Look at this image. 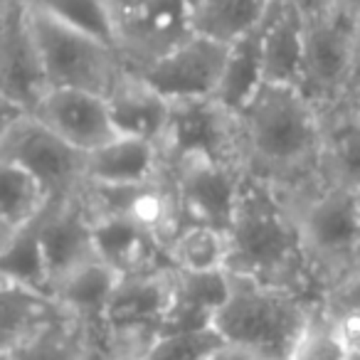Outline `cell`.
<instances>
[{"mask_svg": "<svg viewBox=\"0 0 360 360\" xmlns=\"http://www.w3.org/2000/svg\"><path fill=\"white\" fill-rule=\"evenodd\" d=\"M242 165L294 195L321 175V111L296 86L262 84L237 111Z\"/></svg>", "mask_w": 360, "mask_h": 360, "instance_id": "1", "label": "cell"}, {"mask_svg": "<svg viewBox=\"0 0 360 360\" xmlns=\"http://www.w3.org/2000/svg\"><path fill=\"white\" fill-rule=\"evenodd\" d=\"M230 240L232 257L227 271L321 301L289 195L247 170L230 225Z\"/></svg>", "mask_w": 360, "mask_h": 360, "instance_id": "2", "label": "cell"}, {"mask_svg": "<svg viewBox=\"0 0 360 360\" xmlns=\"http://www.w3.org/2000/svg\"><path fill=\"white\" fill-rule=\"evenodd\" d=\"M227 274L230 296L215 321L217 333L227 345L262 360H289L319 311V299L232 271Z\"/></svg>", "mask_w": 360, "mask_h": 360, "instance_id": "3", "label": "cell"}, {"mask_svg": "<svg viewBox=\"0 0 360 360\" xmlns=\"http://www.w3.org/2000/svg\"><path fill=\"white\" fill-rule=\"evenodd\" d=\"M321 296L358 271L360 193L319 175L289 195Z\"/></svg>", "mask_w": 360, "mask_h": 360, "instance_id": "4", "label": "cell"}, {"mask_svg": "<svg viewBox=\"0 0 360 360\" xmlns=\"http://www.w3.org/2000/svg\"><path fill=\"white\" fill-rule=\"evenodd\" d=\"M30 18L52 89L65 86L109 94L114 82L126 70L119 50L111 42L65 25L32 6Z\"/></svg>", "mask_w": 360, "mask_h": 360, "instance_id": "5", "label": "cell"}, {"mask_svg": "<svg viewBox=\"0 0 360 360\" xmlns=\"http://www.w3.org/2000/svg\"><path fill=\"white\" fill-rule=\"evenodd\" d=\"M0 160L35 175L55 202L77 198L86 183V153L47 129L35 114L3 121Z\"/></svg>", "mask_w": 360, "mask_h": 360, "instance_id": "6", "label": "cell"}, {"mask_svg": "<svg viewBox=\"0 0 360 360\" xmlns=\"http://www.w3.org/2000/svg\"><path fill=\"white\" fill-rule=\"evenodd\" d=\"M360 52L355 45V18L335 11L306 22V52L301 94L319 111L348 99L358 86Z\"/></svg>", "mask_w": 360, "mask_h": 360, "instance_id": "7", "label": "cell"}, {"mask_svg": "<svg viewBox=\"0 0 360 360\" xmlns=\"http://www.w3.org/2000/svg\"><path fill=\"white\" fill-rule=\"evenodd\" d=\"M158 148L165 168L186 158H205L245 168L237 111L225 106L217 96L170 99L168 126Z\"/></svg>", "mask_w": 360, "mask_h": 360, "instance_id": "8", "label": "cell"}, {"mask_svg": "<svg viewBox=\"0 0 360 360\" xmlns=\"http://www.w3.org/2000/svg\"><path fill=\"white\" fill-rule=\"evenodd\" d=\"M27 0H0V101L32 114L50 91Z\"/></svg>", "mask_w": 360, "mask_h": 360, "instance_id": "9", "label": "cell"}, {"mask_svg": "<svg viewBox=\"0 0 360 360\" xmlns=\"http://www.w3.org/2000/svg\"><path fill=\"white\" fill-rule=\"evenodd\" d=\"M79 198L91 217H121V220L136 222L153 237H158L165 250L186 225L173 180L165 170L158 178L131 183V186L84 183Z\"/></svg>", "mask_w": 360, "mask_h": 360, "instance_id": "10", "label": "cell"}, {"mask_svg": "<svg viewBox=\"0 0 360 360\" xmlns=\"http://www.w3.org/2000/svg\"><path fill=\"white\" fill-rule=\"evenodd\" d=\"M195 35V0H143L116 20V50L131 72L146 70Z\"/></svg>", "mask_w": 360, "mask_h": 360, "instance_id": "11", "label": "cell"}, {"mask_svg": "<svg viewBox=\"0 0 360 360\" xmlns=\"http://www.w3.org/2000/svg\"><path fill=\"white\" fill-rule=\"evenodd\" d=\"M186 225H210L230 230L237 210L245 168L205 158H186L168 165Z\"/></svg>", "mask_w": 360, "mask_h": 360, "instance_id": "12", "label": "cell"}, {"mask_svg": "<svg viewBox=\"0 0 360 360\" xmlns=\"http://www.w3.org/2000/svg\"><path fill=\"white\" fill-rule=\"evenodd\" d=\"M227 52L230 45L225 42L195 35L141 70L139 75L150 86H155L165 99L215 96L227 65Z\"/></svg>", "mask_w": 360, "mask_h": 360, "instance_id": "13", "label": "cell"}, {"mask_svg": "<svg viewBox=\"0 0 360 360\" xmlns=\"http://www.w3.org/2000/svg\"><path fill=\"white\" fill-rule=\"evenodd\" d=\"M32 114L82 153H91L119 136L111 121L106 96L96 91L57 86L42 96Z\"/></svg>", "mask_w": 360, "mask_h": 360, "instance_id": "14", "label": "cell"}, {"mask_svg": "<svg viewBox=\"0 0 360 360\" xmlns=\"http://www.w3.org/2000/svg\"><path fill=\"white\" fill-rule=\"evenodd\" d=\"M40 237L50 264L52 291L62 279L99 259L94 220L79 195L52 202L50 210L40 217Z\"/></svg>", "mask_w": 360, "mask_h": 360, "instance_id": "15", "label": "cell"}, {"mask_svg": "<svg viewBox=\"0 0 360 360\" xmlns=\"http://www.w3.org/2000/svg\"><path fill=\"white\" fill-rule=\"evenodd\" d=\"M227 296H230V274L227 271L173 269L163 333L215 328V321Z\"/></svg>", "mask_w": 360, "mask_h": 360, "instance_id": "16", "label": "cell"}, {"mask_svg": "<svg viewBox=\"0 0 360 360\" xmlns=\"http://www.w3.org/2000/svg\"><path fill=\"white\" fill-rule=\"evenodd\" d=\"M91 220H94L99 259L119 276L148 274L173 266L163 242L136 222L121 217H91Z\"/></svg>", "mask_w": 360, "mask_h": 360, "instance_id": "17", "label": "cell"}, {"mask_svg": "<svg viewBox=\"0 0 360 360\" xmlns=\"http://www.w3.org/2000/svg\"><path fill=\"white\" fill-rule=\"evenodd\" d=\"M106 104L119 136L160 143L168 126L170 99L150 86L139 72H121L106 94Z\"/></svg>", "mask_w": 360, "mask_h": 360, "instance_id": "18", "label": "cell"}, {"mask_svg": "<svg viewBox=\"0 0 360 360\" xmlns=\"http://www.w3.org/2000/svg\"><path fill=\"white\" fill-rule=\"evenodd\" d=\"M264 84L301 86L306 20L286 0H276L264 22Z\"/></svg>", "mask_w": 360, "mask_h": 360, "instance_id": "19", "label": "cell"}, {"mask_svg": "<svg viewBox=\"0 0 360 360\" xmlns=\"http://www.w3.org/2000/svg\"><path fill=\"white\" fill-rule=\"evenodd\" d=\"M323 124V150L321 175L338 180L360 193V94L321 111Z\"/></svg>", "mask_w": 360, "mask_h": 360, "instance_id": "20", "label": "cell"}, {"mask_svg": "<svg viewBox=\"0 0 360 360\" xmlns=\"http://www.w3.org/2000/svg\"><path fill=\"white\" fill-rule=\"evenodd\" d=\"M163 170V155L153 141L116 136L101 148L86 153V183L131 186L158 178Z\"/></svg>", "mask_w": 360, "mask_h": 360, "instance_id": "21", "label": "cell"}, {"mask_svg": "<svg viewBox=\"0 0 360 360\" xmlns=\"http://www.w3.org/2000/svg\"><path fill=\"white\" fill-rule=\"evenodd\" d=\"M173 269L148 271V274L121 276L111 296L104 326H160L170 301Z\"/></svg>", "mask_w": 360, "mask_h": 360, "instance_id": "22", "label": "cell"}, {"mask_svg": "<svg viewBox=\"0 0 360 360\" xmlns=\"http://www.w3.org/2000/svg\"><path fill=\"white\" fill-rule=\"evenodd\" d=\"M121 276L104 264L101 259L91 262V264L82 266L79 271L70 274L55 286L52 296L57 304L79 323H84L94 335L101 333L106 321V311H109L111 296L116 291Z\"/></svg>", "mask_w": 360, "mask_h": 360, "instance_id": "23", "label": "cell"}, {"mask_svg": "<svg viewBox=\"0 0 360 360\" xmlns=\"http://www.w3.org/2000/svg\"><path fill=\"white\" fill-rule=\"evenodd\" d=\"M94 343L96 335L65 311L40 330L0 348V360H94Z\"/></svg>", "mask_w": 360, "mask_h": 360, "instance_id": "24", "label": "cell"}, {"mask_svg": "<svg viewBox=\"0 0 360 360\" xmlns=\"http://www.w3.org/2000/svg\"><path fill=\"white\" fill-rule=\"evenodd\" d=\"M62 314L65 309L52 294L0 279V348L18 343Z\"/></svg>", "mask_w": 360, "mask_h": 360, "instance_id": "25", "label": "cell"}, {"mask_svg": "<svg viewBox=\"0 0 360 360\" xmlns=\"http://www.w3.org/2000/svg\"><path fill=\"white\" fill-rule=\"evenodd\" d=\"M52 202V195L35 175L0 160V240L37 222Z\"/></svg>", "mask_w": 360, "mask_h": 360, "instance_id": "26", "label": "cell"}, {"mask_svg": "<svg viewBox=\"0 0 360 360\" xmlns=\"http://www.w3.org/2000/svg\"><path fill=\"white\" fill-rule=\"evenodd\" d=\"M264 22L266 18L252 32L232 42L227 52V65L215 96L232 111H240L264 84Z\"/></svg>", "mask_w": 360, "mask_h": 360, "instance_id": "27", "label": "cell"}, {"mask_svg": "<svg viewBox=\"0 0 360 360\" xmlns=\"http://www.w3.org/2000/svg\"><path fill=\"white\" fill-rule=\"evenodd\" d=\"M276 0H195V32L232 45L252 32Z\"/></svg>", "mask_w": 360, "mask_h": 360, "instance_id": "28", "label": "cell"}, {"mask_svg": "<svg viewBox=\"0 0 360 360\" xmlns=\"http://www.w3.org/2000/svg\"><path fill=\"white\" fill-rule=\"evenodd\" d=\"M0 279L52 294V274L40 237V220L0 240Z\"/></svg>", "mask_w": 360, "mask_h": 360, "instance_id": "29", "label": "cell"}, {"mask_svg": "<svg viewBox=\"0 0 360 360\" xmlns=\"http://www.w3.org/2000/svg\"><path fill=\"white\" fill-rule=\"evenodd\" d=\"M170 264L180 271H227L232 257L230 230L183 225L168 247Z\"/></svg>", "mask_w": 360, "mask_h": 360, "instance_id": "30", "label": "cell"}, {"mask_svg": "<svg viewBox=\"0 0 360 360\" xmlns=\"http://www.w3.org/2000/svg\"><path fill=\"white\" fill-rule=\"evenodd\" d=\"M27 3L45 15L116 47V20L101 0H27Z\"/></svg>", "mask_w": 360, "mask_h": 360, "instance_id": "31", "label": "cell"}, {"mask_svg": "<svg viewBox=\"0 0 360 360\" xmlns=\"http://www.w3.org/2000/svg\"><path fill=\"white\" fill-rule=\"evenodd\" d=\"M160 335V326H104L96 335L94 360H146Z\"/></svg>", "mask_w": 360, "mask_h": 360, "instance_id": "32", "label": "cell"}, {"mask_svg": "<svg viewBox=\"0 0 360 360\" xmlns=\"http://www.w3.org/2000/svg\"><path fill=\"white\" fill-rule=\"evenodd\" d=\"M225 345V338L217 333V328L163 333L146 360H210Z\"/></svg>", "mask_w": 360, "mask_h": 360, "instance_id": "33", "label": "cell"}, {"mask_svg": "<svg viewBox=\"0 0 360 360\" xmlns=\"http://www.w3.org/2000/svg\"><path fill=\"white\" fill-rule=\"evenodd\" d=\"M345 355H348V345L340 338L335 321L321 309L319 301V311L289 360H343Z\"/></svg>", "mask_w": 360, "mask_h": 360, "instance_id": "34", "label": "cell"}, {"mask_svg": "<svg viewBox=\"0 0 360 360\" xmlns=\"http://www.w3.org/2000/svg\"><path fill=\"white\" fill-rule=\"evenodd\" d=\"M321 309L330 316L360 314V274L348 276L321 296Z\"/></svg>", "mask_w": 360, "mask_h": 360, "instance_id": "35", "label": "cell"}, {"mask_svg": "<svg viewBox=\"0 0 360 360\" xmlns=\"http://www.w3.org/2000/svg\"><path fill=\"white\" fill-rule=\"evenodd\" d=\"M330 316V314H328ZM338 326V333L348 350L360 353V314H343V316H330Z\"/></svg>", "mask_w": 360, "mask_h": 360, "instance_id": "36", "label": "cell"}, {"mask_svg": "<svg viewBox=\"0 0 360 360\" xmlns=\"http://www.w3.org/2000/svg\"><path fill=\"white\" fill-rule=\"evenodd\" d=\"M289 6H294L296 11L304 15V20H319V18H326L330 13L338 11L335 0H286Z\"/></svg>", "mask_w": 360, "mask_h": 360, "instance_id": "37", "label": "cell"}, {"mask_svg": "<svg viewBox=\"0 0 360 360\" xmlns=\"http://www.w3.org/2000/svg\"><path fill=\"white\" fill-rule=\"evenodd\" d=\"M106 6V11L114 15V20H119L121 15H126L129 11H134L139 3H143V0H101Z\"/></svg>", "mask_w": 360, "mask_h": 360, "instance_id": "38", "label": "cell"}, {"mask_svg": "<svg viewBox=\"0 0 360 360\" xmlns=\"http://www.w3.org/2000/svg\"><path fill=\"white\" fill-rule=\"evenodd\" d=\"M210 360H262V358H257V355L247 353V350L235 348V345H225V348L217 350V353L212 355Z\"/></svg>", "mask_w": 360, "mask_h": 360, "instance_id": "39", "label": "cell"}, {"mask_svg": "<svg viewBox=\"0 0 360 360\" xmlns=\"http://www.w3.org/2000/svg\"><path fill=\"white\" fill-rule=\"evenodd\" d=\"M335 6H338V11L348 13L353 18L360 13V0H335Z\"/></svg>", "mask_w": 360, "mask_h": 360, "instance_id": "40", "label": "cell"}, {"mask_svg": "<svg viewBox=\"0 0 360 360\" xmlns=\"http://www.w3.org/2000/svg\"><path fill=\"white\" fill-rule=\"evenodd\" d=\"M355 45H358V52H360V13L355 15Z\"/></svg>", "mask_w": 360, "mask_h": 360, "instance_id": "41", "label": "cell"}, {"mask_svg": "<svg viewBox=\"0 0 360 360\" xmlns=\"http://www.w3.org/2000/svg\"><path fill=\"white\" fill-rule=\"evenodd\" d=\"M343 360H360V353H355V350H348V355H345Z\"/></svg>", "mask_w": 360, "mask_h": 360, "instance_id": "42", "label": "cell"}, {"mask_svg": "<svg viewBox=\"0 0 360 360\" xmlns=\"http://www.w3.org/2000/svg\"><path fill=\"white\" fill-rule=\"evenodd\" d=\"M355 91H358V94H360V77H358V86H355Z\"/></svg>", "mask_w": 360, "mask_h": 360, "instance_id": "43", "label": "cell"}, {"mask_svg": "<svg viewBox=\"0 0 360 360\" xmlns=\"http://www.w3.org/2000/svg\"><path fill=\"white\" fill-rule=\"evenodd\" d=\"M355 274H360V262H358V271H355Z\"/></svg>", "mask_w": 360, "mask_h": 360, "instance_id": "44", "label": "cell"}]
</instances>
